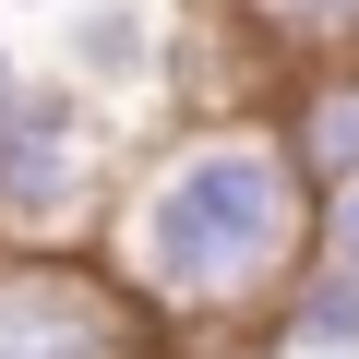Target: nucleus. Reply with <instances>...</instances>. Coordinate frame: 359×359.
I'll use <instances>...</instances> for the list:
<instances>
[{"mask_svg":"<svg viewBox=\"0 0 359 359\" xmlns=\"http://www.w3.org/2000/svg\"><path fill=\"white\" fill-rule=\"evenodd\" d=\"M311 168L287 156L276 108H192L132 144L96 264L144 299L156 335H252L311 276Z\"/></svg>","mask_w":359,"mask_h":359,"instance_id":"obj_1","label":"nucleus"},{"mask_svg":"<svg viewBox=\"0 0 359 359\" xmlns=\"http://www.w3.org/2000/svg\"><path fill=\"white\" fill-rule=\"evenodd\" d=\"M120 120L96 96H72L60 72H36L13 108H0V252H72L108 228L120 204Z\"/></svg>","mask_w":359,"mask_h":359,"instance_id":"obj_2","label":"nucleus"},{"mask_svg":"<svg viewBox=\"0 0 359 359\" xmlns=\"http://www.w3.org/2000/svg\"><path fill=\"white\" fill-rule=\"evenodd\" d=\"M168 335L96 252H0V359H156Z\"/></svg>","mask_w":359,"mask_h":359,"instance_id":"obj_3","label":"nucleus"},{"mask_svg":"<svg viewBox=\"0 0 359 359\" xmlns=\"http://www.w3.org/2000/svg\"><path fill=\"white\" fill-rule=\"evenodd\" d=\"M168 72V13L156 0H72L60 13V84L72 96H132V84H156Z\"/></svg>","mask_w":359,"mask_h":359,"instance_id":"obj_4","label":"nucleus"},{"mask_svg":"<svg viewBox=\"0 0 359 359\" xmlns=\"http://www.w3.org/2000/svg\"><path fill=\"white\" fill-rule=\"evenodd\" d=\"M287 156L311 168V192H335V180H359V60H299L264 84Z\"/></svg>","mask_w":359,"mask_h":359,"instance_id":"obj_5","label":"nucleus"},{"mask_svg":"<svg viewBox=\"0 0 359 359\" xmlns=\"http://www.w3.org/2000/svg\"><path fill=\"white\" fill-rule=\"evenodd\" d=\"M240 48H264V84L299 60H359V0H228Z\"/></svg>","mask_w":359,"mask_h":359,"instance_id":"obj_6","label":"nucleus"},{"mask_svg":"<svg viewBox=\"0 0 359 359\" xmlns=\"http://www.w3.org/2000/svg\"><path fill=\"white\" fill-rule=\"evenodd\" d=\"M276 335H287L299 359H359V287H347V276H299L287 311H276Z\"/></svg>","mask_w":359,"mask_h":359,"instance_id":"obj_7","label":"nucleus"},{"mask_svg":"<svg viewBox=\"0 0 359 359\" xmlns=\"http://www.w3.org/2000/svg\"><path fill=\"white\" fill-rule=\"evenodd\" d=\"M311 276H347L359 287V180H335V192L311 204Z\"/></svg>","mask_w":359,"mask_h":359,"instance_id":"obj_8","label":"nucleus"},{"mask_svg":"<svg viewBox=\"0 0 359 359\" xmlns=\"http://www.w3.org/2000/svg\"><path fill=\"white\" fill-rule=\"evenodd\" d=\"M25 84H36V72H25V60H13V36H0V108H13V96H25Z\"/></svg>","mask_w":359,"mask_h":359,"instance_id":"obj_9","label":"nucleus"},{"mask_svg":"<svg viewBox=\"0 0 359 359\" xmlns=\"http://www.w3.org/2000/svg\"><path fill=\"white\" fill-rule=\"evenodd\" d=\"M0 13H25V0H0Z\"/></svg>","mask_w":359,"mask_h":359,"instance_id":"obj_10","label":"nucleus"}]
</instances>
